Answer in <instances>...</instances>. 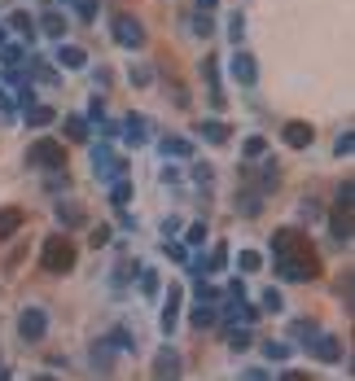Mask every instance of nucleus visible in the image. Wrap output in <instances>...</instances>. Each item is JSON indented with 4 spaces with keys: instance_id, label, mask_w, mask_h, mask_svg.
Instances as JSON below:
<instances>
[{
    "instance_id": "nucleus-1",
    "label": "nucleus",
    "mask_w": 355,
    "mask_h": 381,
    "mask_svg": "<svg viewBox=\"0 0 355 381\" xmlns=\"http://www.w3.org/2000/svg\"><path fill=\"white\" fill-rule=\"evenodd\" d=\"M75 263H80V250H75V241H70L66 233L44 237V245H40V267H44L48 276H66V272H75Z\"/></svg>"
},
{
    "instance_id": "nucleus-2",
    "label": "nucleus",
    "mask_w": 355,
    "mask_h": 381,
    "mask_svg": "<svg viewBox=\"0 0 355 381\" xmlns=\"http://www.w3.org/2000/svg\"><path fill=\"white\" fill-rule=\"evenodd\" d=\"M320 276V263H316V254L302 245L294 254H285V259H276V281H290V285H307Z\"/></svg>"
},
{
    "instance_id": "nucleus-3",
    "label": "nucleus",
    "mask_w": 355,
    "mask_h": 381,
    "mask_svg": "<svg viewBox=\"0 0 355 381\" xmlns=\"http://www.w3.org/2000/svg\"><path fill=\"white\" fill-rule=\"evenodd\" d=\"M92 171H97V180H123V175H128V162H123L114 149L101 140V145H92Z\"/></svg>"
},
{
    "instance_id": "nucleus-4",
    "label": "nucleus",
    "mask_w": 355,
    "mask_h": 381,
    "mask_svg": "<svg viewBox=\"0 0 355 381\" xmlns=\"http://www.w3.org/2000/svg\"><path fill=\"white\" fill-rule=\"evenodd\" d=\"M27 162L31 167H44V171H62L66 167V145L62 140H36L27 149Z\"/></svg>"
},
{
    "instance_id": "nucleus-5",
    "label": "nucleus",
    "mask_w": 355,
    "mask_h": 381,
    "mask_svg": "<svg viewBox=\"0 0 355 381\" xmlns=\"http://www.w3.org/2000/svg\"><path fill=\"white\" fill-rule=\"evenodd\" d=\"M110 35H114V44H123V48H141V44H145V27H141L136 13H114V18H110Z\"/></svg>"
},
{
    "instance_id": "nucleus-6",
    "label": "nucleus",
    "mask_w": 355,
    "mask_h": 381,
    "mask_svg": "<svg viewBox=\"0 0 355 381\" xmlns=\"http://www.w3.org/2000/svg\"><path fill=\"white\" fill-rule=\"evenodd\" d=\"M48 333V311H40V307H27L18 316V338L22 342H40Z\"/></svg>"
},
{
    "instance_id": "nucleus-7",
    "label": "nucleus",
    "mask_w": 355,
    "mask_h": 381,
    "mask_svg": "<svg viewBox=\"0 0 355 381\" xmlns=\"http://www.w3.org/2000/svg\"><path fill=\"white\" fill-rule=\"evenodd\" d=\"M180 372H185V360H180V350H158L154 355V381H180Z\"/></svg>"
},
{
    "instance_id": "nucleus-8",
    "label": "nucleus",
    "mask_w": 355,
    "mask_h": 381,
    "mask_svg": "<svg viewBox=\"0 0 355 381\" xmlns=\"http://www.w3.org/2000/svg\"><path fill=\"white\" fill-rule=\"evenodd\" d=\"M228 70H233V79L241 84V88H255V79H259V62L250 57V53H233V62H228Z\"/></svg>"
},
{
    "instance_id": "nucleus-9",
    "label": "nucleus",
    "mask_w": 355,
    "mask_h": 381,
    "mask_svg": "<svg viewBox=\"0 0 355 381\" xmlns=\"http://www.w3.org/2000/svg\"><path fill=\"white\" fill-rule=\"evenodd\" d=\"M329 233H334L338 245H351V233H355V228H351V206H346V201H338V206L329 211Z\"/></svg>"
},
{
    "instance_id": "nucleus-10",
    "label": "nucleus",
    "mask_w": 355,
    "mask_h": 381,
    "mask_svg": "<svg viewBox=\"0 0 355 381\" xmlns=\"http://www.w3.org/2000/svg\"><path fill=\"white\" fill-rule=\"evenodd\" d=\"M302 245H307V241H302L298 228H276V233H272V259H285V254H294Z\"/></svg>"
},
{
    "instance_id": "nucleus-11",
    "label": "nucleus",
    "mask_w": 355,
    "mask_h": 381,
    "mask_svg": "<svg viewBox=\"0 0 355 381\" xmlns=\"http://www.w3.org/2000/svg\"><path fill=\"white\" fill-rule=\"evenodd\" d=\"M281 140H285L290 149H307V145L316 140V132H312V123H302V118H290V123L281 127Z\"/></svg>"
},
{
    "instance_id": "nucleus-12",
    "label": "nucleus",
    "mask_w": 355,
    "mask_h": 381,
    "mask_svg": "<svg viewBox=\"0 0 355 381\" xmlns=\"http://www.w3.org/2000/svg\"><path fill=\"white\" fill-rule=\"evenodd\" d=\"M180 298H185V285L171 281V289H167V298H163V333H171L175 320H180Z\"/></svg>"
},
{
    "instance_id": "nucleus-13",
    "label": "nucleus",
    "mask_w": 355,
    "mask_h": 381,
    "mask_svg": "<svg viewBox=\"0 0 355 381\" xmlns=\"http://www.w3.org/2000/svg\"><path fill=\"white\" fill-rule=\"evenodd\" d=\"M312 350H316V360H324V364H338L342 360V342L334 333H316L312 338Z\"/></svg>"
},
{
    "instance_id": "nucleus-14",
    "label": "nucleus",
    "mask_w": 355,
    "mask_h": 381,
    "mask_svg": "<svg viewBox=\"0 0 355 381\" xmlns=\"http://www.w3.org/2000/svg\"><path fill=\"white\" fill-rule=\"evenodd\" d=\"M22 118H27V127H53V123H58V110L31 101V106H22Z\"/></svg>"
},
{
    "instance_id": "nucleus-15",
    "label": "nucleus",
    "mask_w": 355,
    "mask_h": 381,
    "mask_svg": "<svg viewBox=\"0 0 355 381\" xmlns=\"http://www.w3.org/2000/svg\"><path fill=\"white\" fill-rule=\"evenodd\" d=\"M197 136H202V140H211V145H224L228 136H233V127L219 123V118H202V123H197Z\"/></svg>"
},
{
    "instance_id": "nucleus-16",
    "label": "nucleus",
    "mask_w": 355,
    "mask_h": 381,
    "mask_svg": "<svg viewBox=\"0 0 355 381\" xmlns=\"http://www.w3.org/2000/svg\"><path fill=\"white\" fill-rule=\"evenodd\" d=\"M22 219H27V211H22V206H0V241H9L18 228H22Z\"/></svg>"
},
{
    "instance_id": "nucleus-17",
    "label": "nucleus",
    "mask_w": 355,
    "mask_h": 381,
    "mask_svg": "<svg viewBox=\"0 0 355 381\" xmlns=\"http://www.w3.org/2000/svg\"><path fill=\"white\" fill-rule=\"evenodd\" d=\"M189 320H193V328H215V324H219V307H215L211 298H202L197 307H193V316H189Z\"/></svg>"
},
{
    "instance_id": "nucleus-18",
    "label": "nucleus",
    "mask_w": 355,
    "mask_h": 381,
    "mask_svg": "<svg viewBox=\"0 0 355 381\" xmlns=\"http://www.w3.org/2000/svg\"><path fill=\"white\" fill-rule=\"evenodd\" d=\"M119 132H123V145H145V132H149V127H145V118H141V114H128Z\"/></svg>"
},
{
    "instance_id": "nucleus-19",
    "label": "nucleus",
    "mask_w": 355,
    "mask_h": 381,
    "mask_svg": "<svg viewBox=\"0 0 355 381\" xmlns=\"http://www.w3.org/2000/svg\"><path fill=\"white\" fill-rule=\"evenodd\" d=\"M58 66H66V70H84V66H88V53H84L80 44H62V48H58Z\"/></svg>"
},
{
    "instance_id": "nucleus-20",
    "label": "nucleus",
    "mask_w": 355,
    "mask_h": 381,
    "mask_svg": "<svg viewBox=\"0 0 355 381\" xmlns=\"http://www.w3.org/2000/svg\"><path fill=\"white\" fill-rule=\"evenodd\" d=\"M202 79L211 84V101H215V106H224V92H219V62H215L211 53L202 57Z\"/></svg>"
},
{
    "instance_id": "nucleus-21",
    "label": "nucleus",
    "mask_w": 355,
    "mask_h": 381,
    "mask_svg": "<svg viewBox=\"0 0 355 381\" xmlns=\"http://www.w3.org/2000/svg\"><path fill=\"white\" fill-rule=\"evenodd\" d=\"M36 27L44 31V35H53V40H62L66 35V18H62V9H48L40 22H36Z\"/></svg>"
},
{
    "instance_id": "nucleus-22",
    "label": "nucleus",
    "mask_w": 355,
    "mask_h": 381,
    "mask_svg": "<svg viewBox=\"0 0 355 381\" xmlns=\"http://www.w3.org/2000/svg\"><path fill=\"white\" fill-rule=\"evenodd\" d=\"M224 342L233 350H246L250 342H255V338H250V324H224Z\"/></svg>"
},
{
    "instance_id": "nucleus-23",
    "label": "nucleus",
    "mask_w": 355,
    "mask_h": 381,
    "mask_svg": "<svg viewBox=\"0 0 355 381\" xmlns=\"http://www.w3.org/2000/svg\"><path fill=\"white\" fill-rule=\"evenodd\" d=\"M163 154H167V158H193V140H185V136H163Z\"/></svg>"
},
{
    "instance_id": "nucleus-24",
    "label": "nucleus",
    "mask_w": 355,
    "mask_h": 381,
    "mask_svg": "<svg viewBox=\"0 0 355 381\" xmlns=\"http://www.w3.org/2000/svg\"><path fill=\"white\" fill-rule=\"evenodd\" d=\"M259 206H263V193H259V189H250L246 197L237 193V211H241V215H259Z\"/></svg>"
},
{
    "instance_id": "nucleus-25",
    "label": "nucleus",
    "mask_w": 355,
    "mask_h": 381,
    "mask_svg": "<svg viewBox=\"0 0 355 381\" xmlns=\"http://www.w3.org/2000/svg\"><path fill=\"white\" fill-rule=\"evenodd\" d=\"M110 201H114V206H128V201H132V180H128V175L110 184Z\"/></svg>"
},
{
    "instance_id": "nucleus-26",
    "label": "nucleus",
    "mask_w": 355,
    "mask_h": 381,
    "mask_svg": "<svg viewBox=\"0 0 355 381\" xmlns=\"http://www.w3.org/2000/svg\"><path fill=\"white\" fill-rule=\"evenodd\" d=\"M58 219H62L66 233H70V228H84V211L80 206H58Z\"/></svg>"
},
{
    "instance_id": "nucleus-27",
    "label": "nucleus",
    "mask_w": 355,
    "mask_h": 381,
    "mask_svg": "<svg viewBox=\"0 0 355 381\" xmlns=\"http://www.w3.org/2000/svg\"><path fill=\"white\" fill-rule=\"evenodd\" d=\"M62 127H66V136H70V140H88V118H80V114H70V118H66Z\"/></svg>"
},
{
    "instance_id": "nucleus-28",
    "label": "nucleus",
    "mask_w": 355,
    "mask_h": 381,
    "mask_svg": "<svg viewBox=\"0 0 355 381\" xmlns=\"http://www.w3.org/2000/svg\"><path fill=\"white\" fill-rule=\"evenodd\" d=\"M9 31H22V35H27V31H36V18H31L27 9H18V13H9Z\"/></svg>"
},
{
    "instance_id": "nucleus-29",
    "label": "nucleus",
    "mask_w": 355,
    "mask_h": 381,
    "mask_svg": "<svg viewBox=\"0 0 355 381\" xmlns=\"http://www.w3.org/2000/svg\"><path fill=\"white\" fill-rule=\"evenodd\" d=\"M241 154H246V158H263V154H268V140H263V136H246Z\"/></svg>"
},
{
    "instance_id": "nucleus-30",
    "label": "nucleus",
    "mask_w": 355,
    "mask_h": 381,
    "mask_svg": "<svg viewBox=\"0 0 355 381\" xmlns=\"http://www.w3.org/2000/svg\"><path fill=\"white\" fill-rule=\"evenodd\" d=\"M141 294H145V298L158 294V272H154V267H141Z\"/></svg>"
},
{
    "instance_id": "nucleus-31",
    "label": "nucleus",
    "mask_w": 355,
    "mask_h": 381,
    "mask_svg": "<svg viewBox=\"0 0 355 381\" xmlns=\"http://www.w3.org/2000/svg\"><path fill=\"white\" fill-rule=\"evenodd\" d=\"M263 355H268V360H290V355H294V346H290V342H276V338H272V342L263 346Z\"/></svg>"
},
{
    "instance_id": "nucleus-32",
    "label": "nucleus",
    "mask_w": 355,
    "mask_h": 381,
    "mask_svg": "<svg viewBox=\"0 0 355 381\" xmlns=\"http://www.w3.org/2000/svg\"><path fill=\"white\" fill-rule=\"evenodd\" d=\"M290 333H294L298 342H312V338L320 333V328H316V324H307V320H294V324H290Z\"/></svg>"
},
{
    "instance_id": "nucleus-33",
    "label": "nucleus",
    "mask_w": 355,
    "mask_h": 381,
    "mask_svg": "<svg viewBox=\"0 0 355 381\" xmlns=\"http://www.w3.org/2000/svg\"><path fill=\"white\" fill-rule=\"evenodd\" d=\"M163 254H167V259H175V263H185V259H189V245H185V241H171V237H167Z\"/></svg>"
},
{
    "instance_id": "nucleus-34",
    "label": "nucleus",
    "mask_w": 355,
    "mask_h": 381,
    "mask_svg": "<svg viewBox=\"0 0 355 381\" xmlns=\"http://www.w3.org/2000/svg\"><path fill=\"white\" fill-rule=\"evenodd\" d=\"M66 5H75L80 22H92V18H97V0H66Z\"/></svg>"
},
{
    "instance_id": "nucleus-35",
    "label": "nucleus",
    "mask_w": 355,
    "mask_h": 381,
    "mask_svg": "<svg viewBox=\"0 0 355 381\" xmlns=\"http://www.w3.org/2000/svg\"><path fill=\"white\" fill-rule=\"evenodd\" d=\"M259 263H263V259H259L255 250H241V254H237V267H241V272H259Z\"/></svg>"
},
{
    "instance_id": "nucleus-36",
    "label": "nucleus",
    "mask_w": 355,
    "mask_h": 381,
    "mask_svg": "<svg viewBox=\"0 0 355 381\" xmlns=\"http://www.w3.org/2000/svg\"><path fill=\"white\" fill-rule=\"evenodd\" d=\"M241 35H246V13H233V18H228V40L241 44Z\"/></svg>"
},
{
    "instance_id": "nucleus-37",
    "label": "nucleus",
    "mask_w": 355,
    "mask_h": 381,
    "mask_svg": "<svg viewBox=\"0 0 355 381\" xmlns=\"http://www.w3.org/2000/svg\"><path fill=\"white\" fill-rule=\"evenodd\" d=\"M189 31H193V35H211V13H193Z\"/></svg>"
},
{
    "instance_id": "nucleus-38",
    "label": "nucleus",
    "mask_w": 355,
    "mask_h": 381,
    "mask_svg": "<svg viewBox=\"0 0 355 381\" xmlns=\"http://www.w3.org/2000/svg\"><path fill=\"white\" fill-rule=\"evenodd\" d=\"M263 311H285V298H281V289H268V294H263Z\"/></svg>"
},
{
    "instance_id": "nucleus-39",
    "label": "nucleus",
    "mask_w": 355,
    "mask_h": 381,
    "mask_svg": "<svg viewBox=\"0 0 355 381\" xmlns=\"http://www.w3.org/2000/svg\"><path fill=\"white\" fill-rule=\"evenodd\" d=\"M351 149H355V132H342L338 145H334V154H338V158H351Z\"/></svg>"
},
{
    "instance_id": "nucleus-40",
    "label": "nucleus",
    "mask_w": 355,
    "mask_h": 381,
    "mask_svg": "<svg viewBox=\"0 0 355 381\" xmlns=\"http://www.w3.org/2000/svg\"><path fill=\"white\" fill-rule=\"evenodd\" d=\"M0 62H5V66H22V48L18 44H5V48H0Z\"/></svg>"
},
{
    "instance_id": "nucleus-41",
    "label": "nucleus",
    "mask_w": 355,
    "mask_h": 381,
    "mask_svg": "<svg viewBox=\"0 0 355 381\" xmlns=\"http://www.w3.org/2000/svg\"><path fill=\"white\" fill-rule=\"evenodd\" d=\"M128 79H132V88H149V84H154V74H149V66H136Z\"/></svg>"
},
{
    "instance_id": "nucleus-42",
    "label": "nucleus",
    "mask_w": 355,
    "mask_h": 381,
    "mask_svg": "<svg viewBox=\"0 0 355 381\" xmlns=\"http://www.w3.org/2000/svg\"><path fill=\"white\" fill-rule=\"evenodd\" d=\"M0 123H13V96L0 88Z\"/></svg>"
},
{
    "instance_id": "nucleus-43",
    "label": "nucleus",
    "mask_w": 355,
    "mask_h": 381,
    "mask_svg": "<svg viewBox=\"0 0 355 381\" xmlns=\"http://www.w3.org/2000/svg\"><path fill=\"white\" fill-rule=\"evenodd\" d=\"M202 241H207V223H193L185 233V245H202Z\"/></svg>"
},
{
    "instance_id": "nucleus-44",
    "label": "nucleus",
    "mask_w": 355,
    "mask_h": 381,
    "mask_svg": "<svg viewBox=\"0 0 355 381\" xmlns=\"http://www.w3.org/2000/svg\"><path fill=\"white\" fill-rule=\"evenodd\" d=\"M224 263H228V250H211V259L202 263V267H207V272H219Z\"/></svg>"
},
{
    "instance_id": "nucleus-45",
    "label": "nucleus",
    "mask_w": 355,
    "mask_h": 381,
    "mask_svg": "<svg viewBox=\"0 0 355 381\" xmlns=\"http://www.w3.org/2000/svg\"><path fill=\"white\" fill-rule=\"evenodd\" d=\"M106 241H110V228H106V223H101V228H92V245L101 250V245H106Z\"/></svg>"
},
{
    "instance_id": "nucleus-46",
    "label": "nucleus",
    "mask_w": 355,
    "mask_h": 381,
    "mask_svg": "<svg viewBox=\"0 0 355 381\" xmlns=\"http://www.w3.org/2000/svg\"><path fill=\"white\" fill-rule=\"evenodd\" d=\"M128 276H132V263H119L114 267V285H128Z\"/></svg>"
},
{
    "instance_id": "nucleus-47",
    "label": "nucleus",
    "mask_w": 355,
    "mask_h": 381,
    "mask_svg": "<svg viewBox=\"0 0 355 381\" xmlns=\"http://www.w3.org/2000/svg\"><path fill=\"white\" fill-rule=\"evenodd\" d=\"M241 381H272V377H268L263 368H246V372H241Z\"/></svg>"
},
{
    "instance_id": "nucleus-48",
    "label": "nucleus",
    "mask_w": 355,
    "mask_h": 381,
    "mask_svg": "<svg viewBox=\"0 0 355 381\" xmlns=\"http://www.w3.org/2000/svg\"><path fill=\"white\" fill-rule=\"evenodd\" d=\"M281 381H312V377H307V372H298V368H285Z\"/></svg>"
},
{
    "instance_id": "nucleus-49",
    "label": "nucleus",
    "mask_w": 355,
    "mask_h": 381,
    "mask_svg": "<svg viewBox=\"0 0 355 381\" xmlns=\"http://www.w3.org/2000/svg\"><path fill=\"white\" fill-rule=\"evenodd\" d=\"M298 211H302V219H316V215H320V206H316V201H302Z\"/></svg>"
},
{
    "instance_id": "nucleus-50",
    "label": "nucleus",
    "mask_w": 355,
    "mask_h": 381,
    "mask_svg": "<svg viewBox=\"0 0 355 381\" xmlns=\"http://www.w3.org/2000/svg\"><path fill=\"white\" fill-rule=\"evenodd\" d=\"M215 5H219V0H197V13H211Z\"/></svg>"
},
{
    "instance_id": "nucleus-51",
    "label": "nucleus",
    "mask_w": 355,
    "mask_h": 381,
    "mask_svg": "<svg viewBox=\"0 0 355 381\" xmlns=\"http://www.w3.org/2000/svg\"><path fill=\"white\" fill-rule=\"evenodd\" d=\"M0 381H9V368H5V364H0Z\"/></svg>"
},
{
    "instance_id": "nucleus-52",
    "label": "nucleus",
    "mask_w": 355,
    "mask_h": 381,
    "mask_svg": "<svg viewBox=\"0 0 355 381\" xmlns=\"http://www.w3.org/2000/svg\"><path fill=\"white\" fill-rule=\"evenodd\" d=\"M31 381H53V377H48V372H40V377H31Z\"/></svg>"
},
{
    "instance_id": "nucleus-53",
    "label": "nucleus",
    "mask_w": 355,
    "mask_h": 381,
    "mask_svg": "<svg viewBox=\"0 0 355 381\" xmlns=\"http://www.w3.org/2000/svg\"><path fill=\"white\" fill-rule=\"evenodd\" d=\"M0 48H5V27H0Z\"/></svg>"
}]
</instances>
